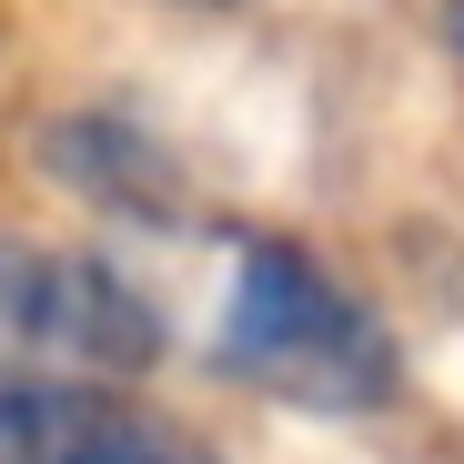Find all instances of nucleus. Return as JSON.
<instances>
[{
	"label": "nucleus",
	"instance_id": "1",
	"mask_svg": "<svg viewBox=\"0 0 464 464\" xmlns=\"http://www.w3.org/2000/svg\"><path fill=\"white\" fill-rule=\"evenodd\" d=\"M212 353L232 383H253L293 414H383L404 394V353L383 334V314L283 232H253L232 253Z\"/></svg>",
	"mask_w": 464,
	"mask_h": 464
},
{
	"label": "nucleus",
	"instance_id": "2",
	"mask_svg": "<svg viewBox=\"0 0 464 464\" xmlns=\"http://www.w3.org/2000/svg\"><path fill=\"white\" fill-rule=\"evenodd\" d=\"M0 353L11 373H141L162 363V314L102 253L0 243Z\"/></svg>",
	"mask_w": 464,
	"mask_h": 464
},
{
	"label": "nucleus",
	"instance_id": "3",
	"mask_svg": "<svg viewBox=\"0 0 464 464\" xmlns=\"http://www.w3.org/2000/svg\"><path fill=\"white\" fill-rule=\"evenodd\" d=\"M0 464H222V444L121 373H0Z\"/></svg>",
	"mask_w": 464,
	"mask_h": 464
},
{
	"label": "nucleus",
	"instance_id": "4",
	"mask_svg": "<svg viewBox=\"0 0 464 464\" xmlns=\"http://www.w3.org/2000/svg\"><path fill=\"white\" fill-rule=\"evenodd\" d=\"M41 162L61 192H82L92 212H121V222H172L182 212V172L162 162V141H141L121 111H71L41 131Z\"/></svg>",
	"mask_w": 464,
	"mask_h": 464
},
{
	"label": "nucleus",
	"instance_id": "5",
	"mask_svg": "<svg viewBox=\"0 0 464 464\" xmlns=\"http://www.w3.org/2000/svg\"><path fill=\"white\" fill-rule=\"evenodd\" d=\"M444 31H454V51H464V0H454V11H444Z\"/></svg>",
	"mask_w": 464,
	"mask_h": 464
}]
</instances>
